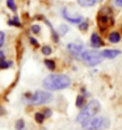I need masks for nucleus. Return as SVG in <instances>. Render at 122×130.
<instances>
[{
  "label": "nucleus",
  "mask_w": 122,
  "mask_h": 130,
  "mask_svg": "<svg viewBox=\"0 0 122 130\" xmlns=\"http://www.w3.org/2000/svg\"><path fill=\"white\" fill-rule=\"evenodd\" d=\"M42 86L49 91H60L71 86V79L63 74H51L43 79Z\"/></svg>",
  "instance_id": "1"
},
{
  "label": "nucleus",
  "mask_w": 122,
  "mask_h": 130,
  "mask_svg": "<svg viewBox=\"0 0 122 130\" xmlns=\"http://www.w3.org/2000/svg\"><path fill=\"white\" fill-rule=\"evenodd\" d=\"M114 24V19H113V12L109 7H104L100 9L97 14V26L101 32H106L109 28H112Z\"/></svg>",
  "instance_id": "2"
},
{
  "label": "nucleus",
  "mask_w": 122,
  "mask_h": 130,
  "mask_svg": "<svg viewBox=\"0 0 122 130\" xmlns=\"http://www.w3.org/2000/svg\"><path fill=\"white\" fill-rule=\"evenodd\" d=\"M101 105L97 100H91L87 105H84V108H81L80 113L78 114V117H76V121L79 122V124H83V122H85L87 120L95 117V114L100 110Z\"/></svg>",
  "instance_id": "3"
},
{
  "label": "nucleus",
  "mask_w": 122,
  "mask_h": 130,
  "mask_svg": "<svg viewBox=\"0 0 122 130\" xmlns=\"http://www.w3.org/2000/svg\"><path fill=\"white\" fill-rule=\"evenodd\" d=\"M110 125V121L104 116H95L92 118L87 120L81 124V127L84 130H104L108 129Z\"/></svg>",
  "instance_id": "4"
},
{
  "label": "nucleus",
  "mask_w": 122,
  "mask_h": 130,
  "mask_svg": "<svg viewBox=\"0 0 122 130\" xmlns=\"http://www.w3.org/2000/svg\"><path fill=\"white\" fill-rule=\"evenodd\" d=\"M80 58L83 60V63L87 64V66H97L98 63L102 62L104 55H102V51L87 50V51H83V54H81Z\"/></svg>",
  "instance_id": "5"
},
{
  "label": "nucleus",
  "mask_w": 122,
  "mask_h": 130,
  "mask_svg": "<svg viewBox=\"0 0 122 130\" xmlns=\"http://www.w3.org/2000/svg\"><path fill=\"white\" fill-rule=\"evenodd\" d=\"M53 100V95L46 92V91H37L33 95H29V103L33 105H41L46 104Z\"/></svg>",
  "instance_id": "6"
},
{
  "label": "nucleus",
  "mask_w": 122,
  "mask_h": 130,
  "mask_svg": "<svg viewBox=\"0 0 122 130\" xmlns=\"http://www.w3.org/2000/svg\"><path fill=\"white\" fill-rule=\"evenodd\" d=\"M62 14H63V17H64L68 22H71V24H80V22L83 21V17L80 16L79 13L71 12L68 8H63V9H62Z\"/></svg>",
  "instance_id": "7"
},
{
  "label": "nucleus",
  "mask_w": 122,
  "mask_h": 130,
  "mask_svg": "<svg viewBox=\"0 0 122 130\" xmlns=\"http://www.w3.org/2000/svg\"><path fill=\"white\" fill-rule=\"evenodd\" d=\"M67 50L68 53H70L71 55L76 57V58H80L83 51H84V49H83V45L81 43H78V42H71L67 45Z\"/></svg>",
  "instance_id": "8"
},
{
  "label": "nucleus",
  "mask_w": 122,
  "mask_h": 130,
  "mask_svg": "<svg viewBox=\"0 0 122 130\" xmlns=\"http://www.w3.org/2000/svg\"><path fill=\"white\" fill-rule=\"evenodd\" d=\"M91 45H92L95 49H98V47H101L104 45V41L101 40V37L98 36L97 33H93L92 36H91Z\"/></svg>",
  "instance_id": "9"
},
{
  "label": "nucleus",
  "mask_w": 122,
  "mask_h": 130,
  "mask_svg": "<svg viewBox=\"0 0 122 130\" xmlns=\"http://www.w3.org/2000/svg\"><path fill=\"white\" fill-rule=\"evenodd\" d=\"M119 54H121V51L119 50H114V49H106V50L102 51L104 58H108V59H113V58H116Z\"/></svg>",
  "instance_id": "10"
},
{
  "label": "nucleus",
  "mask_w": 122,
  "mask_h": 130,
  "mask_svg": "<svg viewBox=\"0 0 122 130\" xmlns=\"http://www.w3.org/2000/svg\"><path fill=\"white\" fill-rule=\"evenodd\" d=\"M108 40H109V42H112V43H118V42L121 41V34H119L118 32H112V33H109V36H108Z\"/></svg>",
  "instance_id": "11"
},
{
  "label": "nucleus",
  "mask_w": 122,
  "mask_h": 130,
  "mask_svg": "<svg viewBox=\"0 0 122 130\" xmlns=\"http://www.w3.org/2000/svg\"><path fill=\"white\" fill-rule=\"evenodd\" d=\"M81 7H93L96 4V0H78Z\"/></svg>",
  "instance_id": "12"
},
{
  "label": "nucleus",
  "mask_w": 122,
  "mask_h": 130,
  "mask_svg": "<svg viewBox=\"0 0 122 130\" xmlns=\"http://www.w3.org/2000/svg\"><path fill=\"white\" fill-rule=\"evenodd\" d=\"M84 104H85L84 97H83L81 95H79L78 97H76V106H78V108H84Z\"/></svg>",
  "instance_id": "13"
},
{
  "label": "nucleus",
  "mask_w": 122,
  "mask_h": 130,
  "mask_svg": "<svg viewBox=\"0 0 122 130\" xmlns=\"http://www.w3.org/2000/svg\"><path fill=\"white\" fill-rule=\"evenodd\" d=\"M45 66H46L47 68H49V70H55V62H54V60H51V59H46V60H45Z\"/></svg>",
  "instance_id": "14"
},
{
  "label": "nucleus",
  "mask_w": 122,
  "mask_h": 130,
  "mask_svg": "<svg viewBox=\"0 0 122 130\" xmlns=\"http://www.w3.org/2000/svg\"><path fill=\"white\" fill-rule=\"evenodd\" d=\"M11 66H12V62H9V60H5V59L0 60V68H2V70H5V68H8Z\"/></svg>",
  "instance_id": "15"
},
{
  "label": "nucleus",
  "mask_w": 122,
  "mask_h": 130,
  "mask_svg": "<svg viewBox=\"0 0 122 130\" xmlns=\"http://www.w3.org/2000/svg\"><path fill=\"white\" fill-rule=\"evenodd\" d=\"M7 5H8V8L13 12L17 11V7H16V3H14V0H7Z\"/></svg>",
  "instance_id": "16"
},
{
  "label": "nucleus",
  "mask_w": 122,
  "mask_h": 130,
  "mask_svg": "<svg viewBox=\"0 0 122 130\" xmlns=\"http://www.w3.org/2000/svg\"><path fill=\"white\" fill-rule=\"evenodd\" d=\"M88 26H89V24H88L87 20H83L80 24H79V29L81 30V32H85V30L88 29Z\"/></svg>",
  "instance_id": "17"
},
{
  "label": "nucleus",
  "mask_w": 122,
  "mask_h": 130,
  "mask_svg": "<svg viewBox=\"0 0 122 130\" xmlns=\"http://www.w3.org/2000/svg\"><path fill=\"white\" fill-rule=\"evenodd\" d=\"M34 118H36V121L38 122V124H42L43 122V120H45V114L43 113H36V116H34Z\"/></svg>",
  "instance_id": "18"
},
{
  "label": "nucleus",
  "mask_w": 122,
  "mask_h": 130,
  "mask_svg": "<svg viewBox=\"0 0 122 130\" xmlns=\"http://www.w3.org/2000/svg\"><path fill=\"white\" fill-rule=\"evenodd\" d=\"M9 25H14V26H21V22L19 21V17H13L12 20L8 21Z\"/></svg>",
  "instance_id": "19"
},
{
  "label": "nucleus",
  "mask_w": 122,
  "mask_h": 130,
  "mask_svg": "<svg viewBox=\"0 0 122 130\" xmlns=\"http://www.w3.org/2000/svg\"><path fill=\"white\" fill-rule=\"evenodd\" d=\"M24 127H25L24 120H19V121L16 122V130H24Z\"/></svg>",
  "instance_id": "20"
},
{
  "label": "nucleus",
  "mask_w": 122,
  "mask_h": 130,
  "mask_svg": "<svg viewBox=\"0 0 122 130\" xmlns=\"http://www.w3.org/2000/svg\"><path fill=\"white\" fill-rule=\"evenodd\" d=\"M51 51H53V50H51L50 46H43V47H42V54H43V55H50Z\"/></svg>",
  "instance_id": "21"
},
{
  "label": "nucleus",
  "mask_w": 122,
  "mask_h": 130,
  "mask_svg": "<svg viewBox=\"0 0 122 130\" xmlns=\"http://www.w3.org/2000/svg\"><path fill=\"white\" fill-rule=\"evenodd\" d=\"M30 29H32V32H33V33H36V34H38V33L41 32V26H40V25H33Z\"/></svg>",
  "instance_id": "22"
},
{
  "label": "nucleus",
  "mask_w": 122,
  "mask_h": 130,
  "mask_svg": "<svg viewBox=\"0 0 122 130\" xmlns=\"http://www.w3.org/2000/svg\"><path fill=\"white\" fill-rule=\"evenodd\" d=\"M59 32H60V34H66V33L68 32V28H67L66 25H60V28H59Z\"/></svg>",
  "instance_id": "23"
},
{
  "label": "nucleus",
  "mask_w": 122,
  "mask_h": 130,
  "mask_svg": "<svg viewBox=\"0 0 122 130\" xmlns=\"http://www.w3.org/2000/svg\"><path fill=\"white\" fill-rule=\"evenodd\" d=\"M4 40H5V36H4V33H3V32H0V47L3 46Z\"/></svg>",
  "instance_id": "24"
},
{
  "label": "nucleus",
  "mask_w": 122,
  "mask_h": 130,
  "mask_svg": "<svg viewBox=\"0 0 122 130\" xmlns=\"http://www.w3.org/2000/svg\"><path fill=\"white\" fill-rule=\"evenodd\" d=\"M43 114H45V117H50L51 116V110L50 109H45L43 110Z\"/></svg>",
  "instance_id": "25"
},
{
  "label": "nucleus",
  "mask_w": 122,
  "mask_h": 130,
  "mask_svg": "<svg viewBox=\"0 0 122 130\" xmlns=\"http://www.w3.org/2000/svg\"><path fill=\"white\" fill-rule=\"evenodd\" d=\"M114 4L119 7V8H122V0H114Z\"/></svg>",
  "instance_id": "26"
},
{
  "label": "nucleus",
  "mask_w": 122,
  "mask_h": 130,
  "mask_svg": "<svg viewBox=\"0 0 122 130\" xmlns=\"http://www.w3.org/2000/svg\"><path fill=\"white\" fill-rule=\"evenodd\" d=\"M2 59H5V54L3 51H0V60H2Z\"/></svg>",
  "instance_id": "27"
},
{
  "label": "nucleus",
  "mask_w": 122,
  "mask_h": 130,
  "mask_svg": "<svg viewBox=\"0 0 122 130\" xmlns=\"http://www.w3.org/2000/svg\"><path fill=\"white\" fill-rule=\"evenodd\" d=\"M30 42H32L33 45H36V46H37V45H38V43H37V41L34 40V38H30Z\"/></svg>",
  "instance_id": "28"
},
{
  "label": "nucleus",
  "mask_w": 122,
  "mask_h": 130,
  "mask_svg": "<svg viewBox=\"0 0 122 130\" xmlns=\"http://www.w3.org/2000/svg\"><path fill=\"white\" fill-rule=\"evenodd\" d=\"M96 2H101V0H96Z\"/></svg>",
  "instance_id": "29"
},
{
  "label": "nucleus",
  "mask_w": 122,
  "mask_h": 130,
  "mask_svg": "<svg viewBox=\"0 0 122 130\" xmlns=\"http://www.w3.org/2000/svg\"><path fill=\"white\" fill-rule=\"evenodd\" d=\"M121 30H122V24H121Z\"/></svg>",
  "instance_id": "30"
}]
</instances>
